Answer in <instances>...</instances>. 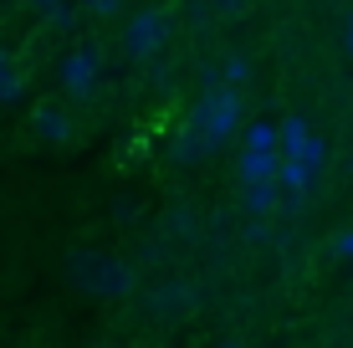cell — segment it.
Here are the masks:
<instances>
[{"instance_id": "2", "label": "cell", "mask_w": 353, "mask_h": 348, "mask_svg": "<svg viewBox=\"0 0 353 348\" xmlns=\"http://www.w3.org/2000/svg\"><path fill=\"white\" fill-rule=\"evenodd\" d=\"M190 123H200L215 143H230V139L241 134V88H230V82L205 88L200 103L190 108Z\"/></svg>"}, {"instance_id": "16", "label": "cell", "mask_w": 353, "mask_h": 348, "mask_svg": "<svg viewBox=\"0 0 353 348\" xmlns=\"http://www.w3.org/2000/svg\"><path fill=\"white\" fill-rule=\"evenodd\" d=\"M333 251H338L343 261H353V231H343V236H338V241H333Z\"/></svg>"}, {"instance_id": "5", "label": "cell", "mask_w": 353, "mask_h": 348, "mask_svg": "<svg viewBox=\"0 0 353 348\" xmlns=\"http://www.w3.org/2000/svg\"><path fill=\"white\" fill-rule=\"evenodd\" d=\"M164 41H169V16L164 10H139V16L128 21V31H123V46L133 57H159Z\"/></svg>"}, {"instance_id": "11", "label": "cell", "mask_w": 353, "mask_h": 348, "mask_svg": "<svg viewBox=\"0 0 353 348\" xmlns=\"http://www.w3.org/2000/svg\"><path fill=\"white\" fill-rule=\"evenodd\" d=\"M276 200H282V185H276V179H256V185H246V210L251 215L276 210Z\"/></svg>"}, {"instance_id": "9", "label": "cell", "mask_w": 353, "mask_h": 348, "mask_svg": "<svg viewBox=\"0 0 353 348\" xmlns=\"http://www.w3.org/2000/svg\"><path fill=\"white\" fill-rule=\"evenodd\" d=\"M312 179H318V174H312L307 164H297V159H282V170H276V185H282L292 200H302V195H307V190H312Z\"/></svg>"}, {"instance_id": "13", "label": "cell", "mask_w": 353, "mask_h": 348, "mask_svg": "<svg viewBox=\"0 0 353 348\" xmlns=\"http://www.w3.org/2000/svg\"><path fill=\"white\" fill-rule=\"evenodd\" d=\"M221 82H230V88H246V82H251V62H246V57H225Z\"/></svg>"}, {"instance_id": "17", "label": "cell", "mask_w": 353, "mask_h": 348, "mask_svg": "<svg viewBox=\"0 0 353 348\" xmlns=\"http://www.w3.org/2000/svg\"><path fill=\"white\" fill-rule=\"evenodd\" d=\"M348 52H353V16H348Z\"/></svg>"}, {"instance_id": "10", "label": "cell", "mask_w": 353, "mask_h": 348, "mask_svg": "<svg viewBox=\"0 0 353 348\" xmlns=\"http://www.w3.org/2000/svg\"><path fill=\"white\" fill-rule=\"evenodd\" d=\"M21 92H26V77H21L16 57L0 52V108H6V103H21Z\"/></svg>"}, {"instance_id": "8", "label": "cell", "mask_w": 353, "mask_h": 348, "mask_svg": "<svg viewBox=\"0 0 353 348\" xmlns=\"http://www.w3.org/2000/svg\"><path fill=\"white\" fill-rule=\"evenodd\" d=\"M215 149H221V143L205 134L200 123H185V128L174 134V159H179V164H200V159H210Z\"/></svg>"}, {"instance_id": "6", "label": "cell", "mask_w": 353, "mask_h": 348, "mask_svg": "<svg viewBox=\"0 0 353 348\" xmlns=\"http://www.w3.org/2000/svg\"><path fill=\"white\" fill-rule=\"evenodd\" d=\"M31 128H36V139H46V143H72L77 139V123H72V113L62 103H36L31 108Z\"/></svg>"}, {"instance_id": "4", "label": "cell", "mask_w": 353, "mask_h": 348, "mask_svg": "<svg viewBox=\"0 0 353 348\" xmlns=\"http://www.w3.org/2000/svg\"><path fill=\"white\" fill-rule=\"evenodd\" d=\"M57 77H62V88L72 98H92L97 92V77H103V62H97L92 46H72L62 57V67H57Z\"/></svg>"}, {"instance_id": "3", "label": "cell", "mask_w": 353, "mask_h": 348, "mask_svg": "<svg viewBox=\"0 0 353 348\" xmlns=\"http://www.w3.org/2000/svg\"><path fill=\"white\" fill-rule=\"evenodd\" d=\"M276 134H282V159H297V164H307L312 174L323 170V159H327V149H323V139L312 134L307 128V118H282V128H276Z\"/></svg>"}, {"instance_id": "15", "label": "cell", "mask_w": 353, "mask_h": 348, "mask_svg": "<svg viewBox=\"0 0 353 348\" xmlns=\"http://www.w3.org/2000/svg\"><path fill=\"white\" fill-rule=\"evenodd\" d=\"M82 6H88L92 16H118V6H123V0H82Z\"/></svg>"}, {"instance_id": "14", "label": "cell", "mask_w": 353, "mask_h": 348, "mask_svg": "<svg viewBox=\"0 0 353 348\" xmlns=\"http://www.w3.org/2000/svg\"><path fill=\"white\" fill-rule=\"evenodd\" d=\"M36 10H41V16H52V21H67V6L62 0H31Z\"/></svg>"}, {"instance_id": "7", "label": "cell", "mask_w": 353, "mask_h": 348, "mask_svg": "<svg viewBox=\"0 0 353 348\" xmlns=\"http://www.w3.org/2000/svg\"><path fill=\"white\" fill-rule=\"evenodd\" d=\"M276 170H282V149H241V159H236L241 185H256V179H276Z\"/></svg>"}, {"instance_id": "18", "label": "cell", "mask_w": 353, "mask_h": 348, "mask_svg": "<svg viewBox=\"0 0 353 348\" xmlns=\"http://www.w3.org/2000/svg\"><path fill=\"white\" fill-rule=\"evenodd\" d=\"M221 6H225V10H236V6H241V0H221Z\"/></svg>"}, {"instance_id": "12", "label": "cell", "mask_w": 353, "mask_h": 348, "mask_svg": "<svg viewBox=\"0 0 353 348\" xmlns=\"http://www.w3.org/2000/svg\"><path fill=\"white\" fill-rule=\"evenodd\" d=\"M241 149H282V134H276V123H251Z\"/></svg>"}, {"instance_id": "1", "label": "cell", "mask_w": 353, "mask_h": 348, "mask_svg": "<svg viewBox=\"0 0 353 348\" xmlns=\"http://www.w3.org/2000/svg\"><path fill=\"white\" fill-rule=\"evenodd\" d=\"M67 267H72V282L92 297H128L133 292V267L108 256V251H77V256H67Z\"/></svg>"}]
</instances>
